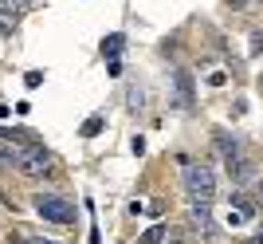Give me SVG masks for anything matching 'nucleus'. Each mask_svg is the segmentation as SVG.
I'll use <instances>...</instances> for the list:
<instances>
[{
	"instance_id": "nucleus-12",
	"label": "nucleus",
	"mask_w": 263,
	"mask_h": 244,
	"mask_svg": "<svg viewBox=\"0 0 263 244\" xmlns=\"http://www.w3.org/2000/svg\"><path fill=\"white\" fill-rule=\"evenodd\" d=\"M243 221H252V217H248L243 209H228V217H224V224H228V229H240Z\"/></svg>"
},
{
	"instance_id": "nucleus-4",
	"label": "nucleus",
	"mask_w": 263,
	"mask_h": 244,
	"mask_svg": "<svg viewBox=\"0 0 263 244\" xmlns=\"http://www.w3.org/2000/svg\"><path fill=\"white\" fill-rule=\"evenodd\" d=\"M193 99H197V95H193V75H189V71H173V107L177 111H189Z\"/></svg>"
},
{
	"instance_id": "nucleus-19",
	"label": "nucleus",
	"mask_w": 263,
	"mask_h": 244,
	"mask_svg": "<svg viewBox=\"0 0 263 244\" xmlns=\"http://www.w3.org/2000/svg\"><path fill=\"white\" fill-rule=\"evenodd\" d=\"M0 36H8V24H0Z\"/></svg>"
},
{
	"instance_id": "nucleus-16",
	"label": "nucleus",
	"mask_w": 263,
	"mask_h": 244,
	"mask_svg": "<svg viewBox=\"0 0 263 244\" xmlns=\"http://www.w3.org/2000/svg\"><path fill=\"white\" fill-rule=\"evenodd\" d=\"M24 244H55V240H44V236H28Z\"/></svg>"
},
{
	"instance_id": "nucleus-18",
	"label": "nucleus",
	"mask_w": 263,
	"mask_h": 244,
	"mask_svg": "<svg viewBox=\"0 0 263 244\" xmlns=\"http://www.w3.org/2000/svg\"><path fill=\"white\" fill-rule=\"evenodd\" d=\"M228 4H232V8H243V0H228Z\"/></svg>"
},
{
	"instance_id": "nucleus-8",
	"label": "nucleus",
	"mask_w": 263,
	"mask_h": 244,
	"mask_svg": "<svg viewBox=\"0 0 263 244\" xmlns=\"http://www.w3.org/2000/svg\"><path fill=\"white\" fill-rule=\"evenodd\" d=\"M122 47H126V36L114 32V36H106V40H102V56H106V59H118Z\"/></svg>"
},
{
	"instance_id": "nucleus-7",
	"label": "nucleus",
	"mask_w": 263,
	"mask_h": 244,
	"mask_svg": "<svg viewBox=\"0 0 263 244\" xmlns=\"http://www.w3.org/2000/svg\"><path fill=\"white\" fill-rule=\"evenodd\" d=\"M20 162H24L20 142H8V138H0V166H20Z\"/></svg>"
},
{
	"instance_id": "nucleus-13",
	"label": "nucleus",
	"mask_w": 263,
	"mask_h": 244,
	"mask_svg": "<svg viewBox=\"0 0 263 244\" xmlns=\"http://www.w3.org/2000/svg\"><path fill=\"white\" fill-rule=\"evenodd\" d=\"M263 51V32H252V44H248V56H259Z\"/></svg>"
},
{
	"instance_id": "nucleus-2",
	"label": "nucleus",
	"mask_w": 263,
	"mask_h": 244,
	"mask_svg": "<svg viewBox=\"0 0 263 244\" xmlns=\"http://www.w3.org/2000/svg\"><path fill=\"white\" fill-rule=\"evenodd\" d=\"M32 205H35V213H40V217H47V221H55V224H71V221H75V205H71L67 197H55V193H35Z\"/></svg>"
},
{
	"instance_id": "nucleus-3",
	"label": "nucleus",
	"mask_w": 263,
	"mask_h": 244,
	"mask_svg": "<svg viewBox=\"0 0 263 244\" xmlns=\"http://www.w3.org/2000/svg\"><path fill=\"white\" fill-rule=\"evenodd\" d=\"M20 169L28 173V178H40V173H51L55 169V158L47 154V150H40V146H32V150H24Z\"/></svg>"
},
{
	"instance_id": "nucleus-14",
	"label": "nucleus",
	"mask_w": 263,
	"mask_h": 244,
	"mask_svg": "<svg viewBox=\"0 0 263 244\" xmlns=\"http://www.w3.org/2000/svg\"><path fill=\"white\" fill-rule=\"evenodd\" d=\"M224 83H228V71H212L209 75V87H224Z\"/></svg>"
},
{
	"instance_id": "nucleus-11",
	"label": "nucleus",
	"mask_w": 263,
	"mask_h": 244,
	"mask_svg": "<svg viewBox=\"0 0 263 244\" xmlns=\"http://www.w3.org/2000/svg\"><path fill=\"white\" fill-rule=\"evenodd\" d=\"M24 8H28L24 0H0V16H20Z\"/></svg>"
},
{
	"instance_id": "nucleus-10",
	"label": "nucleus",
	"mask_w": 263,
	"mask_h": 244,
	"mask_svg": "<svg viewBox=\"0 0 263 244\" xmlns=\"http://www.w3.org/2000/svg\"><path fill=\"white\" fill-rule=\"evenodd\" d=\"M102 126H106V122H102V114H90V118L83 122V130H79V134H83V138H95Z\"/></svg>"
},
{
	"instance_id": "nucleus-9",
	"label": "nucleus",
	"mask_w": 263,
	"mask_h": 244,
	"mask_svg": "<svg viewBox=\"0 0 263 244\" xmlns=\"http://www.w3.org/2000/svg\"><path fill=\"white\" fill-rule=\"evenodd\" d=\"M165 236H169V229H165V224H154V229H145V233L138 236V244H161Z\"/></svg>"
},
{
	"instance_id": "nucleus-15",
	"label": "nucleus",
	"mask_w": 263,
	"mask_h": 244,
	"mask_svg": "<svg viewBox=\"0 0 263 244\" xmlns=\"http://www.w3.org/2000/svg\"><path fill=\"white\" fill-rule=\"evenodd\" d=\"M24 83H28V87H40V83H44V75H40V71H28V75H24Z\"/></svg>"
},
{
	"instance_id": "nucleus-1",
	"label": "nucleus",
	"mask_w": 263,
	"mask_h": 244,
	"mask_svg": "<svg viewBox=\"0 0 263 244\" xmlns=\"http://www.w3.org/2000/svg\"><path fill=\"white\" fill-rule=\"evenodd\" d=\"M185 193L193 205H212V197H216V173L209 166L185 162Z\"/></svg>"
},
{
	"instance_id": "nucleus-17",
	"label": "nucleus",
	"mask_w": 263,
	"mask_h": 244,
	"mask_svg": "<svg viewBox=\"0 0 263 244\" xmlns=\"http://www.w3.org/2000/svg\"><path fill=\"white\" fill-rule=\"evenodd\" d=\"M252 244H263V229H259V233H255V240Z\"/></svg>"
},
{
	"instance_id": "nucleus-5",
	"label": "nucleus",
	"mask_w": 263,
	"mask_h": 244,
	"mask_svg": "<svg viewBox=\"0 0 263 244\" xmlns=\"http://www.w3.org/2000/svg\"><path fill=\"white\" fill-rule=\"evenodd\" d=\"M189 224H193V233L209 236V233H212V213H209V205H193V213H189Z\"/></svg>"
},
{
	"instance_id": "nucleus-6",
	"label": "nucleus",
	"mask_w": 263,
	"mask_h": 244,
	"mask_svg": "<svg viewBox=\"0 0 263 244\" xmlns=\"http://www.w3.org/2000/svg\"><path fill=\"white\" fill-rule=\"evenodd\" d=\"M216 146H220V154H224V166H228V162H236V158H243V154H240V142H236L228 130H216Z\"/></svg>"
},
{
	"instance_id": "nucleus-20",
	"label": "nucleus",
	"mask_w": 263,
	"mask_h": 244,
	"mask_svg": "<svg viewBox=\"0 0 263 244\" xmlns=\"http://www.w3.org/2000/svg\"><path fill=\"white\" fill-rule=\"evenodd\" d=\"M259 197H263V181H259Z\"/></svg>"
},
{
	"instance_id": "nucleus-21",
	"label": "nucleus",
	"mask_w": 263,
	"mask_h": 244,
	"mask_svg": "<svg viewBox=\"0 0 263 244\" xmlns=\"http://www.w3.org/2000/svg\"><path fill=\"white\" fill-rule=\"evenodd\" d=\"M259 91H263V79H259Z\"/></svg>"
}]
</instances>
